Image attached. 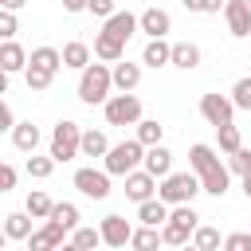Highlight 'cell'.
Returning a JSON list of instances; mask_svg holds the SVG:
<instances>
[{
  "mask_svg": "<svg viewBox=\"0 0 251 251\" xmlns=\"http://www.w3.org/2000/svg\"><path fill=\"white\" fill-rule=\"evenodd\" d=\"M110 86H114V71L106 67V59L82 67V75H78V98H82L86 106L106 102V98H110Z\"/></svg>",
  "mask_w": 251,
  "mask_h": 251,
  "instance_id": "6da1fadb",
  "label": "cell"
},
{
  "mask_svg": "<svg viewBox=\"0 0 251 251\" xmlns=\"http://www.w3.org/2000/svg\"><path fill=\"white\" fill-rule=\"evenodd\" d=\"M196 192H204L196 169H192V173H169V176H161V184H157V196L169 200V204H192Z\"/></svg>",
  "mask_w": 251,
  "mask_h": 251,
  "instance_id": "7a4b0ae2",
  "label": "cell"
},
{
  "mask_svg": "<svg viewBox=\"0 0 251 251\" xmlns=\"http://www.w3.org/2000/svg\"><path fill=\"white\" fill-rule=\"evenodd\" d=\"M196 220H200V216L192 212V204H176V208L169 212V220L161 224V235H165V243H169V247H184V243L192 239V231L200 227Z\"/></svg>",
  "mask_w": 251,
  "mask_h": 251,
  "instance_id": "3957f363",
  "label": "cell"
},
{
  "mask_svg": "<svg viewBox=\"0 0 251 251\" xmlns=\"http://www.w3.org/2000/svg\"><path fill=\"white\" fill-rule=\"evenodd\" d=\"M141 161H145V141L129 137V141L110 145V153H106V173H110V176H126V173H133Z\"/></svg>",
  "mask_w": 251,
  "mask_h": 251,
  "instance_id": "277c9868",
  "label": "cell"
},
{
  "mask_svg": "<svg viewBox=\"0 0 251 251\" xmlns=\"http://www.w3.org/2000/svg\"><path fill=\"white\" fill-rule=\"evenodd\" d=\"M82 153V129H78V122H59L55 129H51V157L63 165V161H75Z\"/></svg>",
  "mask_w": 251,
  "mask_h": 251,
  "instance_id": "5b68a950",
  "label": "cell"
},
{
  "mask_svg": "<svg viewBox=\"0 0 251 251\" xmlns=\"http://www.w3.org/2000/svg\"><path fill=\"white\" fill-rule=\"evenodd\" d=\"M102 106H106V122H110V126H137V122H141V102H137L133 90L110 94Z\"/></svg>",
  "mask_w": 251,
  "mask_h": 251,
  "instance_id": "8992f818",
  "label": "cell"
},
{
  "mask_svg": "<svg viewBox=\"0 0 251 251\" xmlns=\"http://www.w3.org/2000/svg\"><path fill=\"white\" fill-rule=\"evenodd\" d=\"M75 188L90 200H106L110 196V173L106 169H78L75 173Z\"/></svg>",
  "mask_w": 251,
  "mask_h": 251,
  "instance_id": "52a82bcc",
  "label": "cell"
},
{
  "mask_svg": "<svg viewBox=\"0 0 251 251\" xmlns=\"http://www.w3.org/2000/svg\"><path fill=\"white\" fill-rule=\"evenodd\" d=\"M200 114L208 118V126H227L231 114H235V102L227 94H204L200 98Z\"/></svg>",
  "mask_w": 251,
  "mask_h": 251,
  "instance_id": "ba28073f",
  "label": "cell"
},
{
  "mask_svg": "<svg viewBox=\"0 0 251 251\" xmlns=\"http://www.w3.org/2000/svg\"><path fill=\"white\" fill-rule=\"evenodd\" d=\"M67 231H71V227H63L59 220H51V216H47V224H43L39 231H31V235H27V251H51V247H59V243H63V235H67Z\"/></svg>",
  "mask_w": 251,
  "mask_h": 251,
  "instance_id": "9c48e42d",
  "label": "cell"
},
{
  "mask_svg": "<svg viewBox=\"0 0 251 251\" xmlns=\"http://www.w3.org/2000/svg\"><path fill=\"white\" fill-rule=\"evenodd\" d=\"M153 192H157V176H153L149 169H133V173H126V196H129L133 204L149 200Z\"/></svg>",
  "mask_w": 251,
  "mask_h": 251,
  "instance_id": "30bf717a",
  "label": "cell"
},
{
  "mask_svg": "<svg viewBox=\"0 0 251 251\" xmlns=\"http://www.w3.org/2000/svg\"><path fill=\"white\" fill-rule=\"evenodd\" d=\"M224 20H227V31L231 35H251V4L247 0H227L224 4Z\"/></svg>",
  "mask_w": 251,
  "mask_h": 251,
  "instance_id": "8fae6325",
  "label": "cell"
},
{
  "mask_svg": "<svg viewBox=\"0 0 251 251\" xmlns=\"http://www.w3.org/2000/svg\"><path fill=\"white\" fill-rule=\"evenodd\" d=\"M129 239H133V227H129L126 216H106L102 220V243L106 247H126Z\"/></svg>",
  "mask_w": 251,
  "mask_h": 251,
  "instance_id": "7c38bea8",
  "label": "cell"
},
{
  "mask_svg": "<svg viewBox=\"0 0 251 251\" xmlns=\"http://www.w3.org/2000/svg\"><path fill=\"white\" fill-rule=\"evenodd\" d=\"M94 55H98V59H106V63H118V59H126V39L102 27V31H98V39H94Z\"/></svg>",
  "mask_w": 251,
  "mask_h": 251,
  "instance_id": "4fadbf2b",
  "label": "cell"
},
{
  "mask_svg": "<svg viewBox=\"0 0 251 251\" xmlns=\"http://www.w3.org/2000/svg\"><path fill=\"white\" fill-rule=\"evenodd\" d=\"M27 51L16 43V39H4V47H0V71L4 75H16V71H27Z\"/></svg>",
  "mask_w": 251,
  "mask_h": 251,
  "instance_id": "5bb4252c",
  "label": "cell"
},
{
  "mask_svg": "<svg viewBox=\"0 0 251 251\" xmlns=\"http://www.w3.org/2000/svg\"><path fill=\"white\" fill-rule=\"evenodd\" d=\"M141 165H145L153 176H169V173H173V153H169L161 141H157V145H145V161H141Z\"/></svg>",
  "mask_w": 251,
  "mask_h": 251,
  "instance_id": "9a60e30c",
  "label": "cell"
},
{
  "mask_svg": "<svg viewBox=\"0 0 251 251\" xmlns=\"http://www.w3.org/2000/svg\"><path fill=\"white\" fill-rule=\"evenodd\" d=\"M169 27H173V20H169V12H165V8H145V12H141V31H145L149 39L169 35Z\"/></svg>",
  "mask_w": 251,
  "mask_h": 251,
  "instance_id": "2e32d148",
  "label": "cell"
},
{
  "mask_svg": "<svg viewBox=\"0 0 251 251\" xmlns=\"http://www.w3.org/2000/svg\"><path fill=\"white\" fill-rule=\"evenodd\" d=\"M141 63L145 67H165V63H173V43H165V35H157V39H149L145 43V51H141Z\"/></svg>",
  "mask_w": 251,
  "mask_h": 251,
  "instance_id": "e0dca14e",
  "label": "cell"
},
{
  "mask_svg": "<svg viewBox=\"0 0 251 251\" xmlns=\"http://www.w3.org/2000/svg\"><path fill=\"white\" fill-rule=\"evenodd\" d=\"M137 220H141V224L161 227V224L169 220V200H161V196H157V200H153V196H149V200H141V204H137Z\"/></svg>",
  "mask_w": 251,
  "mask_h": 251,
  "instance_id": "ac0fdd59",
  "label": "cell"
},
{
  "mask_svg": "<svg viewBox=\"0 0 251 251\" xmlns=\"http://www.w3.org/2000/svg\"><path fill=\"white\" fill-rule=\"evenodd\" d=\"M31 220H35L31 212H8L4 216V235L8 239H27L31 235Z\"/></svg>",
  "mask_w": 251,
  "mask_h": 251,
  "instance_id": "d6986e66",
  "label": "cell"
},
{
  "mask_svg": "<svg viewBox=\"0 0 251 251\" xmlns=\"http://www.w3.org/2000/svg\"><path fill=\"white\" fill-rule=\"evenodd\" d=\"M12 145H16L20 153H35V145H39V129H35L31 122H16V129H12Z\"/></svg>",
  "mask_w": 251,
  "mask_h": 251,
  "instance_id": "ffe728a7",
  "label": "cell"
},
{
  "mask_svg": "<svg viewBox=\"0 0 251 251\" xmlns=\"http://www.w3.org/2000/svg\"><path fill=\"white\" fill-rule=\"evenodd\" d=\"M188 165L204 176V173H212V169L220 165V157H216V149H212V145H192V149H188Z\"/></svg>",
  "mask_w": 251,
  "mask_h": 251,
  "instance_id": "44dd1931",
  "label": "cell"
},
{
  "mask_svg": "<svg viewBox=\"0 0 251 251\" xmlns=\"http://www.w3.org/2000/svg\"><path fill=\"white\" fill-rule=\"evenodd\" d=\"M137 27H141V16H129V12H114V16L106 20V31H114V35H122V39H129Z\"/></svg>",
  "mask_w": 251,
  "mask_h": 251,
  "instance_id": "7402d4cb",
  "label": "cell"
},
{
  "mask_svg": "<svg viewBox=\"0 0 251 251\" xmlns=\"http://www.w3.org/2000/svg\"><path fill=\"white\" fill-rule=\"evenodd\" d=\"M137 82H141V67L118 59V63H114V86H118V90H133Z\"/></svg>",
  "mask_w": 251,
  "mask_h": 251,
  "instance_id": "603a6c76",
  "label": "cell"
},
{
  "mask_svg": "<svg viewBox=\"0 0 251 251\" xmlns=\"http://www.w3.org/2000/svg\"><path fill=\"white\" fill-rule=\"evenodd\" d=\"M90 63V47L82 43V39H71L67 47H63V67H75V71H82Z\"/></svg>",
  "mask_w": 251,
  "mask_h": 251,
  "instance_id": "cb8c5ba5",
  "label": "cell"
},
{
  "mask_svg": "<svg viewBox=\"0 0 251 251\" xmlns=\"http://www.w3.org/2000/svg\"><path fill=\"white\" fill-rule=\"evenodd\" d=\"M173 67H180V71L200 67V47L196 43H173Z\"/></svg>",
  "mask_w": 251,
  "mask_h": 251,
  "instance_id": "d4e9b609",
  "label": "cell"
},
{
  "mask_svg": "<svg viewBox=\"0 0 251 251\" xmlns=\"http://www.w3.org/2000/svg\"><path fill=\"white\" fill-rule=\"evenodd\" d=\"M110 153V141L102 129H86L82 133V157H106Z\"/></svg>",
  "mask_w": 251,
  "mask_h": 251,
  "instance_id": "484cf974",
  "label": "cell"
},
{
  "mask_svg": "<svg viewBox=\"0 0 251 251\" xmlns=\"http://www.w3.org/2000/svg\"><path fill=\"white\" fill-rule=\"evenodd\" d=\"M227 176H231V169L216 165L212 173H204V176H200V184H204V192H212V196H224V192H227Z\"/></svg>",
  "mask_w": 251,
  "mask_h": 251,
  "instance_id": "4316f807",
  "label": "cell"
},
{
  "mask_svg": "<svg viewBox=\"0 0 251 251\" xmlns=\"http://www.w3.org/2000/svg\"><path fill=\"white\" fill-rule=\"evenodd\" d=\"M157 243H165V235H161L153 224H141V227L133 231V239H129V247H137V251H149V247H157Z\"/></svg>",
  "mask_w": 251,
  "mask_h": 251,
  "instance_id": "83f0119b",
  "label": "cell"
},
{
  "mask_svg": "<svg viewBox=\"0 0 251 251\" xmlns=\"http://www.w3.org/2000/svg\"><path fill=\"white\" fill-rule=\"evenodd\" d=\"M24 78H27V90H47L51 78H55V71H47V67H39V63H27Z\"/></svg>",
  "mask_w": 251,
  "mask_h": 251,
  "instance_id": "f1b7e54d",
  "label": "cell"
},
{
  "mask_svg": "<svg viewBox=\"0 0 251 251\" xmlns=\"http://www.w3.org/2000/svg\"><path fill=\"white\" fill-rule=\"evenodd\" d=\"M98 243H102V227H75V235H71V247L75 251H90Z\"/></svg>",
  "mask_w": 251,
  "mask_h": 251,
  "instance_id": "f546056e",
  "label": "cell"
},
{
  "mask_svg": "<svg viewBox=\"0 0 251 251\" xmlns=\"http://www.w3.org/2000/svg\"><path fill=\"white\" fill-rule=\"evenodd\" d=\"M165 137V126L157 122V118H141L137 122V141H145V145H157Z\"/></svg>",
  "mask_w": 251,
  "mask_h": 251,
  "instance_id": "4dcf8cb0",
  "label": "cell"
},
{
  "mask_svg": "<svg viewBox=\"0 0 251 251\" xmlns=\"http://www.w3.org/2000/svg\"><path fill=\"white\" fill-rule=\"evenodd\" d=\"M27 63H39V67H47V71H59V67H63V51H55V47H35Z\"/></svg>",
  "mask_w": 251,
  "mask_h": 251,
  "instance_id": "1f68e13d",
  "label": "cell"
},
{
  "mask_svg": "<svg viewBox=\"0 0 251 251\" xmlns=\"http://www.w3.org/2000/svg\"><path fill=\"white\" fill-rule=\"evenodd\" d=\"M216 133H220V149L224 153H235L243 141H239V126L235 122H227V126H216Z\"/></svg>",
  "mask_w": 251,
  "mask_h": 251,
  "instance_id": "d6a6232c",
  "label": "cell"
},
{
  "mask_svg": "<svg viewBox=\"0 0 251 251\" xmlns=\"http://www.w3.org/2000/svg\"><path fill=\"white\" fill-rule=\"evenodd\" d=\"M51 208H55V200H51L47 192H31V196H27V212H31L35 220H47Z\"/></svg>",
  "mask_w": 251,
  "mask_h": 251,
  "instance_id": "836d02e7",
  "label": "cell"
},
{
  "mask_svg": "<svg viewBox=\"0 0 251 251\" xmlns=\"http://www.w3.org/2000/svg\"><path fill=\"white\" fill-rule=\"evenodd\" d=\"M51 220H59L63 227H71V231H75V227H78V208H75L71 200H63V204H55V208H51Z\"/></svg>",
  "mask_w": 251,
  "mask_h": 251,
  "instance_id": "e575fe53",
  "label": "cell"
},
{
  "mask_svg": "<svg viewBox=\"0 0 251 251\" xmlns=\"http://www.w3.org/2000/svg\"><path fill=\"white\" fill-rule=\"evenodd\" d=\"M192 247H200V251H216V247H220V231L208 227V224L196 227V231H192Z\"/></svg>",
  "mask_w": 251,
  "mask_h": 251,
  "instance_id": "d590c367",
  "label": "cell"
},
{
  "mask_svg": "<svg viewBox=\"0 0 251 251\" xmlns=\"http://www.w3.org/2000/svg\"><path fill=\"white\" fill-rule=\"evenodd\" d=\"M231 102H235V110H251V75H243L231 86Z\"/></svg>",
  "mask_w": 251,
  "mask_h": 251,
  "instance_id": "8d00e7d4",
  "label": "cell"
},
{
  "mask_svg": "<svg viewBox=\"0 0 251 251\" xmlns=\"http://www.w3.org/2000/svg\"><path fill=\"white\" fill-rule=\"evenodd\" d=\"M55 165H59L55 157H35V153L27 157V173H31L35 180H43V176H51V169H55Z\"/></svg>",
  "mask_w": 251,
  "mask_h": 251,
  "instance_id": "74e56055",
  "label": "cell"
},
{
  "mask_svg": "<svg viewBox=\"0 0 251 251\" xmlns=\"http://www.w3.org/2000/svg\"><path fill=\"white\" fill-rule=\"evenodd\" d=\"M227 169H231V173H239V176H247V173H251V149H243V145H239L235 153H227Z\"/></svg>",
  "mask_w": 251,
  "mask_h": 251,
  "instance_id": "f35d334b",
  "label": "cell"
},
{
  "mask_svg": "<svg viewBox=\"0 0 251 251\" xmlns=\"http://www.w3.org/2000/svg\"><path fill=\"white\" fill-rule=\"evenodd\" d=\"M224 247H227V251H247V247H251V231H235V235H227Z\"/></svg>",
  "mask_w": 251,
  "mask_h": 251,
  "instance_id": "ab89813d",
  "label": "cell"
},
{
  "mask_svg": "<svg viewBox=\"0 0 251 251\" xmlns=\"http://www.w3.org/2000/svg\"><path fill=\"white\" fill-rule=\"evenodd\" d=\"M0 35H4V39H12V35H16V12H12V8H4V12H0Z\"/></svg>",
  "mask_w": 251,
  "mask_h": 251,
  "instance_id": "60d3db41",
  "label": "cell"
},
{
  "mask_svg": "<svg viewBox=\"0 0 251 251\" xmlns=\"http://www.w3.org/2000/svg\"><path fill=\"white\" fill-rule=\"evenodd\" d=\"M184 8L188 12H220L224 0H184Z\"/></svg>",
  "mask_w": 251,
  "mask_h": 251,
  "instance_id": "b9f144b4",
  "label": "cell"
},
{
  "mask_svg": "<svg viewBox=\"0 0 251 251\" xmlns=\"http://www.w3.org/2000/svg\"><path fill=\"white\" fill-rule=\"evenodd\" d=\"M86 12H94V16H102V20H110L118 8H114V0H90V8Z\"/></svg>",
  "mask_w": 251,
  "mask_h": 251,
  "instance_id": "7bdbcfd3",
  "label": "cell"
},
{
  "mask_svg": "<svg viewBox=\"0 0 251 251\" xmlns=\"http://www.w3.org/2000/svg\"><path fill=\"white\" fill-rule=\"evenodd\" d=\"M0 129H16V114H12V102H0Z\"/></svg>",
  "mask_w": 251,
  "mask_h": 251,
  "instance_id": "ee69618b",
  "label": "cell"
},
{
  "mask_svg": "<svg viewBox=\"0 0 251 251\" xmlns=\"http://www.w3.org/2000/svg\"><path fill=\"white\" fill-rule=\"evenodd\" d=\"M8 188H16V169L0 165V192H8Z\"/></svg>",
  "mask_w": 251,
  "mask_h": 251,
  "instance_id": "f6af8a7d",
  "label": "cell"
},
{
  "mask_svg": "<svg viewBox=\"0 0 251 251\" xmlns=\"http://www.w3.org/2000/svg\"><path fill=\"white\" fill-rule=\"evenodd\" d=\"M63 8H67V12H86L90 0H63Z\"/></svg>",
  "mask_w": 251,
  "mask_h": 251,
  "instance_id": "bcb514c9",
  "label": "cell"
},
{
  "mask_svg": "<svg viewBox=\"0 0 251 251\" xmlns=\"http://www.w3.org/2000/svg\"><path fill=\"white\" fill-rule=\"evenodd\" d=\"M0 4H4V8H12V12H16V8H24V4H27V0H0Z\"/></svg>",
  "mask_w": 251,
  "mask_h": 251,
  "instance_id": "7dc6e473",
  "label": "cell"
},
{
  "mask_svg": "<svg viewBox=\"0 0 251 251\" xmlns=\"http://www.w3.org/2000/svg\"><path fill=\"white\" fill-rule=\"evenodd\" d=\"M243 192H247V200H251V173L243 176Z\"/></svg>",
  "mask_w": 251,
  "mask_h": 251,
  "instance_id": "c3c4849f",
  "label": "cell"
},
{
  "mask_svg": "<svg viewBox=\"0 0 251 251\" xmlns=\"http://www.w3.org/2000/svg\"><path fill=\"white\" fill-rule=\"evenodd\" d=\"M247 4H251V0H247Z\"/></svg>",
  "mask_w": 251,
  "mask_h": 251,
  "instance_id": "681fc988",
  "label": "cell"
}]
</instances>
